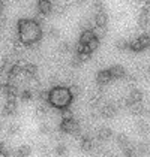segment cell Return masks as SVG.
Returning <instances> with one entry per match:
<instances>
[{"label": "cell", "instance_id": "6da1fadb", "mask_svg": "<svg viewBox=\"0 0 150 157\" xmlns=\"http://www.w3.org/2000/svg\"><path fill=\"white\" fill-rule=\"evenodd\" d=\"M18 39L23 45H33L38 44L42 37V27L36 20L21 18L18 21Z\"/></svg>", "mask_w": 150, "mask_h": 157}, {"label": "cell", "instance_id": "7a4b0ae2", "mask_svg": "<svg viewBox=\"0 0 150 157\" xmlns=\"http://www.w3.org/2000/svg\"><path fill=\"white\" fill-rule=\"evenodd\" d=\"M72 93L69 90V87H63V85H56L48 91V102L51 106L57 109L68 108L72 102Z\"/></svg>", "mask_w": 150, "mask_h": 157}, {"label": "cell", "instance_id": "3957f363", "mask_svg": "<svg viewBox=\"0 0 150 157\" xmlns=\"http://www.w3.org/2000/svg\"><path fill=\"white\" fill-rule=\"evenodd\" d=\"M60 129H62V132L68 133V135H75V133L80 132V124L72 117H68V118H63L62 120Z\"/></svg>", "mask_w": 150, "mask_h": 157}, {"label": "cell", "instance_id": "277c9868", "mask_svg": "<svg viewBox=\"0 0 150 157\" xmlns=\"http://www.w3.org/2000/svg\"><path fill=\"white\" fill-rule=\"evenodd\" d=\"M15 112H17V102L15 100H6L5 106L2 108V115L9 117V115H14Z\"/></svg>", "mask_w": 150, "mask_h": 157}, {"label": "cell", "instance_id": "5b68a950", "mask_svg": "<svg viewBox=\"0 0 150 157\" xmlns=\"http://www.w3.org/2000/svg\"><path fill=\"white\" fill-rule=\"evenodd\" d=\"M38 9L42 15H50L53 12V3L51 0H38Z\"/></svg>", "mask_w": 150, "mask_h": 157}, {"label": "cell", "instance_id": "8992f818", "mask_svg": "<svg viewBox=\"0 0 150 157\" xmlns=\"http://www.w3.org/2000/svg\"><path fill=\"white\" fill-rule=\"evenodd\" d=\"M141 100H143V93L140 90H137V88H134V90H131V94L126 99V105L131 106L134 103H140Z\"/></svg>", "mask_w": 150, "mask_h": 157}, {"label": "cell", "instance_id": "52a82bcc", "mask_svg": "<svg viewBox=\"0 0 150 157\" xmlns=\"http://www.w3.org/2000/svg\"><path fill=\"white\" fill-rule=\"evenodd\" d=\"M111 79H112V75H111V72H110V69L101 71V72H98V75H96V81H98V84L99 85L108 84Z\"/></svg>", "mask_w": 150, "mask_h": 157}, {"label": "cell", "instance_id": "ba28073f", "mask_svg": "<svg viewBox=\"0 0 150 157\" xmlns=\"http://www.w3.org/2000/svg\"><path fill=\"white\" fill-rule=\"evenodd\" d=\"M116 114H117V106H114L111 103H107L101 108V115L104 118H112Z\"/></svg>", "mask_w": 150, "mask_h": 157}, {"label": "cell", "instance_id": "9c48e42d", "mask_svg": "<svg viewBox=\"0 0 150 157\" xmlns=\"http://www.w3.org/2000/svg\"><path fill=\"white\" fill-rule=\"evenodd\" d=\"M32 154V147L30 145H20L15 150V157H29Z\"/></svg>", "mask_w": 150, "mask_h": 157}, {"label": "cell", "instance_id": "30bf717a", "mask_svg": "<svg viewBox=\"0 0 150 157\" xmlns=\"http://www.w3.org/2000/svg\"><path fill=\"white\" fill-rule=\"evenodd\" d=\"M107 21H108V18H107V13L104 12V11L96 12V17H95V24H96V27H102V29H105Z\"/></svg>", "mask_w": 150, "mask_h": 157}, {"label": "cell", "instance_id": "8fae6325", "mask_svg": "<svg viewBox=\"0 0 150 157\" xmlns=\"http://www.w3.org/2000/svg\"><path fill=\"white\" fill-rule=\"evenodd\" d=\"M110 138H112V130L110 127H101L98 130V139L99 141H108Z\"/></svg>", "mask_w": 150, "mask_h": 157}, {"label": "cell", "instance_id": "7c38bea8", "mask_svg": "<svg viewBox=\"0 0 150 157\" xmlns=\"http://www.w3.org/2000/svg\"><path fill=\"white\" fill-rule=\"evenodd\" d=\"M110 72H111V75H112V78H116V79H120V78H123L126 75V72H125V69L122 67V66H112L111 69H110Z\"/></svg>", "mask_w": 150, "mask_h": 157}, {"label": "cell", "instance_id": "4fadbf2b", "mask_svg": "<svg viewBox=\"0 0 150 157\" xmlns=\"http://www.w3.org/2000/svg\"><path fill=\"white\" fill-rule=\"evenodd\" d=\"M137 130L140 135H149L150 133V124L146 121H138L137 123Z\"/></svg>", "mask_w": 150, "mask_h": 157}, {"label": "cell", "instance_id": "5bb4252c", "mask_svg": "<svg viewBox=\"0 0 150 157\" xmlns=\"http://www.w3.org/2000/svg\"><path fill=\"white\" fill-rule=\"evenodd\" d=\"M81 150H83V151H92V150H93V141H92V138L84 136V138L81 139Z\"/></svg>", "mask_w": 150, "mask_h": 157}, {"label": "cell", "instance_id": "9a60e30c", "mask_svg": "<svg viewBox=\"0 0 150 157\" xmlns=\"http://www.w3.org/2000/svg\"><path fill=\"white\" fill-rule=\"evenodd\" d=\"M54 154L59 157H63L68 154V147H66V144H63V142H60V144L56 145V148H54Z\"/></svg>", "mask_w": 150, "mask_h": 157}, {"label": "cell", "instance_id": "2e32d148", "mask_svg": "<svg viewBox=\"0 0 150 157\" xmlns=\"http://www.w3.org/2000/svg\"><path fill=\"white\" fill-rule=\"evenodd\" d=\"M129 109H131V112H132L134 115H141V114H144V106H143V103H141V102H140V103H134V105H131Z\"/></svg>", "mask_w": 150, "mask_h": 157}, {"label": "cell", "instance_id": "e0dca14e", "mask_svg": "<svg viewBox=\"0 0 150 157\" xmlns=\"http://www.w3.org/2000/svg\"><path fill=\"white\" fill-rule=\"evenodd\" d=\"M116 141H117V144L120 145L122 148H125V147L129 145V138L126 136L125 133H119V135H117V138H116Z\"/></svg>", "mask_w": 150, "mask_h": 157}, {"label": "cell", "instance_id": "ac0fdd59", "mask_svg": "<svg viewBox=\"0 0 150 157\" xmlns=\"http://www.w3.org/2000/svg\"><path fill=\"white\" fill-rule=\"evenodd\" d=\"M6 132L9 133V135H17V133H20V124L11 123L9 126H6Z\"/></svg>", "mask_w": 150, "mask_h": 157}, {"label": "cell", "instance_id": "d6986e66", "mask_svg": "<svg viewBox=\"0 0 150 157\" xmlns=\"http://www.w3.org/2000/svg\"><path fill=\"white\" fill-rule=\"evenodd\" d=\"M36 117L38 118H44V117H47V114H48V109L45 105H41V106H38L36 108Z\"/></svg>", "mask_w": 150, "mask_h": 157}, {"label": "cell", "instance_id": "ffe728a7", "mask_svg": "<svg viewBox=\"0 0 150 157\" xmlns=\"http://www.w3.org/2000/svg\"><path fill=\"white\" fill-rule=\"evenodd\" d=\"M20 97H21L23 100H30V99H33V93H32V90H23Z\"/></svg>", "mask_w": 150, "mask_h": 157}, {"label": "cell", "instance_id": "44dd1931", "mask_svg": "<svg viewBox=\"0 0 150 157\" xmlns=\"http://www.w3.org/2000/svg\"><path fill=\"white\" fill-rule=\"evenodd\" d=\"M39 132L42 133V135H48L51 132V127L47 124V123H41V126H39Z\"/></svg>", "mask_w": 150, "mask_h": 157}, {"label": "cell", "instance_id": "7402d4cb", "mask_svg": "<svg viewBox=\"0 0 150 157\" xmlns=\"http://www.w3.org/2000/svg\"><path fill=\"white\" fill-rule=\"evenodd\" d=\"M41 154L44 157H51V150L47 145H42V147H41Z\"/></svg>", "mask_w": 150, "mask_h": 157}, {"label": "cell", "instance_id": "603a6c76", "mask_svg": "<svg viewBox=\"0 0 150 157\" xmlns=\"http://www.w3.org/2000/svg\"><path fill=\"white\" fill-rule=\"evenodd\" d=\"M59 36H60V32L57 30V29H50V37H53V39H59Z\"/></svg>", "mask_w": 150, "mask_h": 157}, {"label": "cell", "instance_id": "cb8c5ba5", "mask_svg": "<svg viewBox=\"0 0 150 157\" xmlns=\"http://www.w3.org/2000/svg\"><path fill=\"white\" fill-rule=\"evenodd\" d=\"M60 51H62V52H68V51H69V44H68V42H62Z\"/></svg>", "mask_w": 150, "mask_h": 157}, {"label": "cell", "instance_id": "d4e9b609", "mask_svg": "<svg viewBox=\"0 0 150 157\" xmlns=\"http://www.w3.org/2000/svg\"><path fill=\"white\" fill-rule=\"evenodd\" d=\"M5 8H6V2H5V0H0V15L5 11Z\"/></svg>", "mask_w": 150, "mask_h": 157}, {"label": "cell", "instance_id": "484cf974", "mask_svg": "<svg viewBox=\"0 0 150 157\" xmlns=\"http://www.w3.org/2000/svg\"><path fill=\"white\" fill-rule=\"evenodd\" d=\"M74 2H75V3H78V5H83L86 0H74Z\"/></svg>", "mask_w": 150, "mask_h": 157}, {"label": "cell", "instance_id": "4316f807", "mask_svg": "<svg viewBox=\"0 0 150 157\" xmlns=\"http://www.w3.org/2000/svg\"><path fill=\"white\" fill-rule=\"evenodd\" d=\"M149 75H150V66H149Z\"/></svg>", "mask_w": 150, "mask_h": 157}, {"label": "cell", "instance_id": "83f0119b", "mask_svg": "<svg viewBox=\"0 0 150 157\" xmlns=\"http://www.w3.org/2000/svg\"><path fill=\"white\" fill-rule=\"evenodd\" d=\"M15 2H21V0H15Z\"/></svg>", "mask_w": 150, "mask_h": 157}]
</instances>
